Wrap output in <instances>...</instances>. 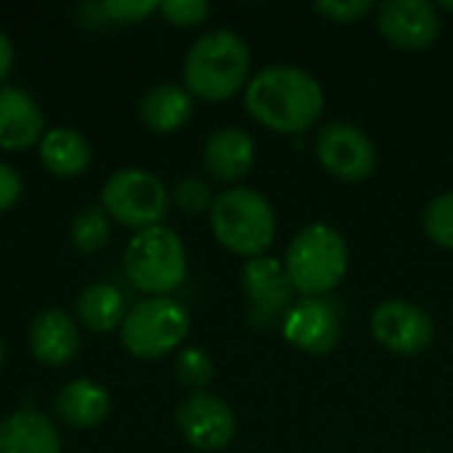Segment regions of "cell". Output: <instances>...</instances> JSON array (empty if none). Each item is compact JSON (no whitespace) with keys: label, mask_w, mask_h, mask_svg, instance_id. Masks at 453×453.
<instances>
[{"label":"cell","mask_w":453,"mask_h":453,"mask_svg":"<svg viewBox=\"0 0 453 453\" xmlns=\"http://www.w3.org/2000/svg\"><path fill=\"white\" fill-rule=\"evenodd\" d=\"M244 106L255 122L273 133L297 135L313 127L326 106L319 80L289 64L265 66L244 88Z\"/></svg>","instance_id":"1"},{"label":"cell","mask_w":453,"mask_h":453,"mask_svg":"<svg viewBox=\"0 0 453 453\" xmlns=\"http://www.w3.org/2000/svg\"><path fill=\"white\" fill-rule=\"evenodd\" d=\"M250 61V48L236 32H207L186 53L183 88L202 101H226L247 85Z\"/></svg>","instance_id":"2"},{"label":"cell","mask_w":453,"mask_h":453,"mask_svg":"<svg viewBox=\"0 0 453 453\" xmlns=\"http://www.w3.org/2000/svg\"><path fill=\"white\" fill-rule=\"evenodd\" d=\"M212 236L239 257H263L276 239V212L271 202L250 188L231 186L220 191L210 207Z\"/></svg>","instance_id":"3"},{"label":"cell","mask_w":453,"mask_h":453,"mask_svg":"<svg viewBox=\"0 0 453 453\" xmlns=\"http://www.w3.org/2000/svg\"><path fill=\"white\" fill-rule=\"evenodd\" d=\"M350 252L342 234L326 223H311L289 242L284 268L303 297H321L337 289L348 273Z\"/></svg>","instance_id":"4"},{"label":"cell","mask_w":453,"mask_h":453,"mask_svg":"<svg viewBox=\"0 0 453 453\" xmlns=\"http://www.w3.org/2000/svg\"><path fill=\"white\" fill-rule=\"evenodd\" d=\"M130 284L146 295L165 297L186 281L188 255L183 239L167 226L135 231L122 255Z\"/></svg>","instance_id":"5"},{"label":"cell","mask_w":453,"mask_h":453,"mask_svg":"<svg viewBox=\"0 0 453 453\" xmlns=\"http://www.w3.org/2000/svg\"><path fill=\"white\" fill-rule=\"evenodd\" d=\"M191 329L186 305L173 297H149L133 305L119 326L122 345L130 356L154 361L173 353Z\"/></svg>","instance_id":"6"},{"label":"cell","mask_w":453,"mask_h":453,"mask_svg":"<svg viewBox=\"0 0 453 453\" xmlns=\"http://www.w3.org/2000/svg\"><path fill=\"white\" fill-rule=\"evenodd\" d=\"M101 207L117 223L143 231L162 226V218L170 207V194L154 173L141 167H122L114 170L101 186Z\"/></svg>","instance_id":"7"},{"label":"cell","mask_w":453,"mask_h":453,"mask_svg":"<svg viewBox=\"0 0 453 453\" xmlns=\"http://www.w3.org/2000/svg\"><path fill=\"white\" fill-rule=\"evenodd\" d=\"M316 157L321 167L345 183L372 178L377 167V149L372 138L353 122H326L316 135Z\"/></svg>","instance_id":"8"},{"label":"cell","mask_w":453,"mask_h":453,"mask_svg":"<svg viewBox=\"0 0 453 453\" xmlns=\"http://www.w3.org/2000/svg\"><path fill=\"white\" fill-rule=\"evenodd\" d=\"M175 425L196 451H223L236 435V417L231 406L204 390H196L178 403Z\"/></svg>","instance_id":"9"},{"label":"cell","mask_w":453,"mask_h":453,"mask_svg":"<svg viewBox=\"0 0 453 453\" xmlns=\"http://www.w3.org/2000/svg\"><path fill=\"white\" fill-rule=\"evenodd\" d=\"M242 289L250 300V321L260 329L273 326L292 308V281L281 260L263 255L242 268Z\"/></svg>","instance_id":"10"},{"label":"cell","mask_w":453,"mask_h":453,"mask_svg":"<svg viewBox=\"0 0 453 453\" xmlns=\"http://www.w3.org/2000/svg\"><path fill=\"white\" fill-rule=\"evenodd\" d=\"M374 340L395 356H419L435 340V324L427 311L406 300H385L372 313Z\"/></svg>","instance_id":"11"},{"label":"cell","mask_w":453,"mask_h":453,"mask_svg":"<svg viewBox=\"0 0 453 453\" xmlns=\"http://www.w3.org/2000/svg\"><path fill=\"white\" fill-rule=\"evenodd\" d=\"M284 340L305 356H326L342 340V321L337 308L321 297H303L292 303L281 319Z\"/></svg>","instance_id":"12"},{"label":"cell","mask_w":453,"mask_h":453,"mask_svg":"<svg viewBox=\"0 0 453 453\" xmlns=\"http://www.w3.org/2000/svg\"><path fill=\"white\" fill-rule=\"evenodd\" d=\"M377 29L398 50H425L441 35V16L427 0H388L377 8Z\"/></svg>","instance_id":"13"},{"label":"cell","mask_w":453,"mask_h":453,"mask_svg":"<svg viewBox=\"0 0 453 453\" xmlns=\"http://www.w3.org/2000/svg\"><path fill=\"white\" fill-rule=\"evenodd\" d=\"M45 135V114L40 104L16 85H0V149L21 151Z\"/></svg>","instance_id":"14"},{"label":"cell","mask_w":453,"mask_h":453,"mask_svg":"<svg viewBox=\"0 0 453 453\" xmlns=\"http://www.w3.org/2000/svg\"><path fill=\"white\" fill-rule=\"evenodd\" d=\"M80 326L61 308L40 311L29 324V350L42 366H66L80 353Z\"/></svg>","instance_id":"15"},{"label":"cell","mask_w":453,"mask_h":453,"mask_svg":"<svg viewBox=\"0 0 453 453\" xmlns=\"http://www.w3.org/2000/svg\"><path fill=\"white\" fill-rule=\"evenodd\" d=\"M202 165L210 173V178L220 183H239L242 178L252 173V165H255L252 135L236 125H226L215 130L204 143Z\"/></svg>","instance_id":"16"},{"label":"cell","mask_w":453,"mask_h":453,"mask_svg":"<svg viewBox=\"0 0 453 453\" xmlns=\"http://www.w3.org/2000/svg\"><path fill=\"white\" fill-rule=\"evenodd\" d=\"M109 411H111V395L104 385L93 380L66 382L53 398V414L74 430L98 427L109 417Z\"/></svg>","instance_id":"17"},{"label":"cell","mask_w":453,"mask_h":453,"mask_svg":"<svg viewBox=\"0 0 453 453\" xmlns=\"http://www.w3.org/2000/svg\"><path fill=\"white\" fill-rule=\"evenodd\" d=\"M0 453H61V435L45 414L19 409L0 422Z\"/></svg>","instance_id":"18"},{"label":"cell","mask_w":453,"mask_h":453,"mask_svg":"<svg viewBox=\"0 0 453 453\" xmlns=\"http://www.w3.org/2000/svg\"><path fill=\"white\" fill-rule=\"evenodd\" d=\"M37 154L42 167L50 175L58 178H77L88 170L90 159H93V149L90 141L74 130V127H48L45 135L37 143Z\"/></svg>","instance_id":"19"},{"label":"cell","mask_w":453,"mask_h":453,"mask_svg":"<svg viewBox=\"0 0 453 453\" xmlns=\"http://www.w3.org/2000/svg\"><path fill=\"white\" fill-rule=\"evenodd\" d=\"M138 111L143 125L151 127L154 133H175L191 119L194 98L183 85L157 82L143 93Z\"/></svg>","instance_id":"20"},{"label":"cell","mask_w":453,"mask_h":453,"mask_svg":"<svg viewBox=\"0 0 453 453\" xmlns=\"http://www.w3.org/2000/svg\"><path fill=\"white\" fill-rule=\"evenodd\" d=\"M125 295L109 284V281H96L88 284L80 297H77V321L96 334L111 332L122 326L125 321Z\"/></svg>","instance_id":"21"},{"label":"cell","mask_w":453,"mask_h":453,"mask_svg":"<svg viewBox=\"0 0 453 453\" xmlns=\"http://www.w3.org/2000/svg\"><path fill=\"white\" fill-rule=\"evenodd\" d=\"M69 239L77 252L93 255L111 239V218L101 204H85L69 223Z\"/></svg>","instance_id":"22"},{"label":"cell","mask_w":453,"mask_h":453,"mask_svg":"<svg viewBox=\"0 0 453 453\" xmlns=\"http://www.w3.org/2000/svg\"><path fill=\"white\" fill-rule=\"evenodd\" d=\"M422 226L430 242L443 250H453V191H443L427 202Z\"/></svg>","instance_id":"23"},{"label":"cell","mask_w":453,"mask_h":453,"mask_svg":"<svg viewBox=\"0 0 453 453\" xmlns=\"http://www.w3.org/2000/svg\"><path fill=\"white\" fill-rule=\"evenodd\" d=\"M175 377L180 385L186 388H194V390H202L204 385L212 382L215 377V364L212 358L199 350V348H186L178 353V361H175Z\"/></svg>","instance_id":"24"},{"label":"cell","mask_w":453,"mask_h":453,"mask_svg":"<svg viewBox=\"0 0 453 453\" xmlns=\"http://www.w3.org/2000/svg\"><path fill=\"white\" fill-rule=\"evenodd\" d=\"M212 202H215V196H212L210 186L204 180H199V178H183L173 188V204L186 215L210 212Z\"/></svg>","instance_id":"25"},{"label":"cell","mask_w":453,"mask_h":453,"mask_svg":"<svg viewBox=\"0 0 453 453\" xmlns=\"http://www.w3.org/2000/svg\"><path fill=\"white\" fill-rule=\"evenodd\" d=\"M313 11L334 24H356L374 11L372 0H319Z\"/></svg>","instance_id":"26"},{"label":"cell","mask_w":453,"mask_h":453,"mask_svg":"<svg viewBox=\"0 0 453 453\" xmlns=\"http://www.w3.org/2000/svg\"><path fill=\"white\" fill-rule=\"evenodd\" d=\"M159 13L175 27H199L210 16L207 0H162Z\"/></svg>","instance_id":"27"},{"label":"cell","mask_w":453,"mask_h":453,"mask_svg":"<svg viewBox=\"0 0 453 453\" xmlns=\"http://www.w3.org/2000/svg\"><path fill=\"white\" fill-rule=\"evenodd\" d=\"M159 0H104L101 11L106 13L109 21L117 24H135L143 21L146 16H151L154 11H159Z\"/></svg>","instance_id":"28"},{"label":"cell","mask_w":453,"mask_h":453,"mask_svg":"<svg viewBox=\"0 0 453 453\" xmlns=\"http://www.w3.org/2000/svg\"><path fill=\"white\" fill-rule=\"evenodd\" d=\"M24 191V180L19 175V170L8 162H0V212L11 210Z\"/></svg>","instance_id":"29"},{"label":"cell","mask_w":453,"mask_h":453,"mask_svg":"<svg viewBox=\"0 0 453 453\" xmlns=\"http://www.w3.org/2000/svg\"><path fill=\"white\" fill-rule=\"evenodd\" d=\"M13 58H16V50H13V42L5 32H0V82L11 74L13 69Z\"/></svg>","instance_id":"30"},{"label":"cell","mask_w":453,"mask_h":453,"mask_svg":"<svg viewBox=\"0 0 453 453\" xmlns=\"http://www.w3.org/2000/svg\"><path fill=\"white\" fill-rule=\"evenodd\" d=\"M3 364H5V342L0 337V369H3Z\"/></svg>","instance_id":"31"},{"label":"cell","mask_w":453,"mask_h":453,"mask_svg":"<svg viewBox=\"0 0 453 453\" xmlns=\"http://www.w3.org/2000/svg\"><path fill=\"white\" fill-rule=\"evenodd\" d=\"M441 8H443V11H449V13H453V0H443V3H441Z\"/></svg>","instance_id":"32"}]
</instances>
